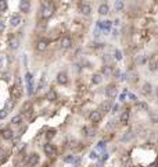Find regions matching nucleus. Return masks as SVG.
Listing matches in <instances>:
<instances>
[{
  "label": "nucleus",
  "mask_w": 158,
  "mask_h": 167,
  "mask_svg": "<svg viewBox=\"0 0 158 167\" xmlns=\"http://www.w3.org/2000/svg\"><path fill=\"white\" fill-rule=\"evenodd\" d=\"M6 10H7V1L6 0H0V11L3 13Z\"/></svg>",
  "instance_id": "nucleus-27"
},
{
  "label": "nucleus",
  "mask_w": 158,
  "mask_h": 167,
  "mask_svg": "<svg viewBox=\"0 0 158 167\" xmlns=\"http://www.w3.org/2000/svg\"><path fill=\"white\" fill-rule=\"evenodd\" d=\"M4 109L7 110V112H10L14 109V100L13 99H9V100H6V106H4Z\"/></svg>",
  "instance_id": "nucleus-22"
},
{
  "label": "nucleus",
  "mask_w": 158,
  "mask_h": 167,
  "mask_svg": "<svg viewBox=\"0 0 158 167\" xmlns=\"http://www.w3.org/2000/svg\"><path fill=\"white\" fill-rule=\"evenodd\" d=\"M115 10L116 11H122L124 10V3H122V0H116L115 1Z\"/></svg>",
  "instance_id": "nucleus-25"
},
{
  "label": "nucleus",
  "mask_w": 158,
  "mask_h": 167,
  "mask_svg": "<svg viewBox=\"0 0 158 167\" xmlns=\"http://www.w3.org/2000/svg\"><path fill=\"white\" fill-rule=\"evenodd\" d=\"M114 59H115L116 61H121V60H122V52H121L119 49H115V50H114Z\"/></svg>",
  "instance_id": "nucleus-24"
},
{
  "label": "nucleus",
  "mask_w": 158,
  "mask_h": 167,
  "mask_svg": "<svg viewBox=\"0 0 158 167\" xmlns=\"http://www.w3.org/2000/svg\"><path fill=\"white\" fill-rule=\"evenodd\" d=\"M90 159H93V160H97V159H99V155H97V152H95V150H93V152H90Z\"/></svg>",
  "instance_id": "nucleus-32"
},
{
  "label": "nucleus",
  "mask_w": 158,
  "mask_h": 167,
  "mask_svg": "<svg viewBox=\"0 0 158 167\" xmlns=\"http://www.w3.org/2000/svg\"><path fill=\"white\" fill-rule=\"evenodd\" d=\"M64 162H65V163H74V162H75V157L72 156V155H68V156L64 157Z\"/></svg>",
  "instance_id": "nucleus-28"
},
{
  "label": "nucleus",
  "mask_w": 158,
  "mask_h": 167,
  "mask_svg": "<svg viewBox=\"0 0 158 167\" xmlns=\"http://www.w3.org/2000/svg\"><path fill=\"white\" fill-rule=\"evenodd\" d=\"M53 136H54V131H49V132H47V139H52Z\"/></svg>",
  "instance_id": "nucleus-37"
},
{
  "label": "nucleus",
  "mask_w": 158,
  "mask_h": 167,
  "mask_svg": "<svg viewBox=\"0 0 158 167\" xmlns=\"http://www.w3.org/2000/svg\"><path fill=\"white\" fill-rule=\"evenodd\" d=\"M4 28H6V24H4V21L0 20V33L4 31Z\"/></svg>",
  "instance_id": "nucleus-33"
},
{
  "label": "nucleus",
  "mask_w": 158,
  "mask_h": 167,
  "mask_svg": "<svg viewBox=\"0 0 158 167\" xmlns=\"http://www.w3.org/2000/svg\"><path fill=\"white\" fill-rule=\"evenodd\" d=\"M116 94H118V91H116V86H115V85H110V86L105 89V95H107V98H110V99L115 98Z\"/></svg>",
  "instance_id": "nucleus-8"
},
{
  "label": "nucleus",
  "mask_w": 158,
  "mask_h": 167,
  "mask_svg": "<svg viewBox=\"0 0 158 167\" xmlns=\"http://www.w3.org/2000/svg\"><path fill=\"white\" fill-rule=\"evenodd\" d=\"M3 79H4L6 82H9V81H10V74H9V73L3 74Z\"/></svg>",
  "instance_id": "nucleus-34"
},
{
  "label": "nucleus",
  "mask_w": 158,
  "mask_h": 167,
  "mask_svg": "<svg viewBox=\"0 0 158 167\" xmlns=\"http://www.w3.org/2000/svg\"><path fill=\"white\" fill-rule=\"evenodd\" d=\"M46 99H47L49 102H56V99H57V94H56V91H54V89H50V91L46 94Z\"/></svg>",
  "instance_id": "nucleus-16"
},
{
  "label": "nucleus",
  "mask_w": 158,
  "mask_h": 167,
  "mask_svg": "<svg viewBox=\"0 0 158 167\" xmlns=\"http://www.w3.org/2000/svg\"><path fill=\"white\" fill-rule=\"evenodd\" d=\"M129 117H130V112H129V109H126V110L121 114V118H119L121 124H126L128 121H129Z\"/></svg>",
  "instance_id": "nucleus-14"
},
{
  "label": "nucleus",
  "mask_w": 158,
  "mask_h": 167,
  "mask_svg": "<svg viewBox=\"0 0 158 167\" xmlns=\"http://www.w3.org/2000/svg\"><path fill=\"white\" fill-rule=\"evenodd\" d=\"M155 94H157V98H158V86H157V89H155Z\"/></svg>",
  "instance_id": "nucleus-43"
},
{
  "label": "nucleus",
  "mask_w": 158,
  "mask_h": 167,
  "mask_svg": "<svg viewBox=\"0 0 158 167\" xmlns=\"http://www.w3.org/2000/svg\"><path fill=\"white\" fill-rule=\"evenodd\" d=\"M101 120H103L101 110H95V112H92V114H90V121H92V123H100Z\"/></svg>",
  "instance_id": "nucleus-4"
},
{
  "label": "nucleus",
  "mask_w": 158,
  "mask_h": 167,
  "mask_svg": "<svg viewBox=\"0 0 158 167\" xmlns=\"http://www.w3.org/2000/svg\"><path fill=\"white\" fill-rule=\"evenodd\" d=\"M148 70L150 71H157L158 70V56H151L148 60Z\"/></svg>",
  "instance_id": "nucleus-2"
},
{
  "label": "nucleus",
  "mask_w": 158,
  "mask_h": 167,
  "mask_svg": "<svg viewBox=\"0 0 158 167\" xmlns=\"http://www.w3.org/2000/svg\"><path fill=\"white\" fill-rule=\"evenodd\" d=\"M101 81H103V75L99 73L93 74V77H92V82L95 84V85H99V84H101Z\"/></svg>",
  "instance_id": "nucleus-21"
},
{
  "label": "nucleus",
  "mask_w": 158,
  "mask_h": 167,
  "mask_svg": "<svg viewBox=\"0 0 158 167\" xmlns=\"http://www.w3.org/2000/svg\"><path fill=\"white\" fill-rule=\"evenodd\" d=\"M60 45H61V49H69L72 46V39L69 36H64L63 39H61Z\"/></svg>",
  "instance_id": "nucleus-12"
},
{
  "label": "nucleus",
  "mask_w": 158,
  "mask_h": 167,
  "mask_svg": "<svg viewBox=\"0 0 158 167\" xmlns=\"http://www.w3.org/2000/svg\"><path fill=\"white\" fill-rule=\"evenodd\" d=\"M132 138H133V134L132 132H126L125 135L122 136V141H130Z\"/></svg>",
  "instance_id": "nucleus-30"
},
{
  "label": "nucleus",
  "mask_w": 158,
  "mask_h": 167,
  "mask_svg": "<svg viewBox=\"0 0 158 167\" xmlns=\"http://www.w3.org/2000/svg\"><path fill=\"white\" fill-rule=\"evenodd\" d=\"M57 82L61 84V85H65V84L68 82V75H67V73H64V71L58 73V75H57Z\"/></svg>",
  "instance_id": "nucleus-13"
},
{
  "label": "nucleus",
  "mask_w": 158,
  "mask_h": 167,
  "mask_svg": "<svg viewBox=\"0 0 158 167\" xmlns=\"http://www.w3.org/2000/svg\"><path fill=\"white\" fill-rule=\"evenodd\" d=\"M22 94V89L20 85H14L13 88H11V99L14 100V99H18Z\"/></svg>",
  "instance_id": "nucleus-6"
},
{
  "label": "nucleus",
  "mask_w": 158,
  "mask_h": 167,
  "mask_svg": "<svg viewBox=\"0 0 158 167\" xmlns=\"http://www.w3.org/2000/svg\"><path fill=\"white\" fill-rule=\"evenodd\" d=\"M21 22H22L21 15H18V14H13V15H11V18H10L11 27H18Z\"/></svg>",
  "instance_id": "nucleus-11"
},
{
  "label": "nucleus",
  "mask_w": 158,
  "mask_h": 167,
  "mask_svg": "<svg viewBox=\"0 0 158 167\" xmlns=\"http://www.w3.org/2000/svg\"><path fill=\"white\" fill-rule=\"evenodd\" d=\"M9 114V112L6 110V109H3V110H0V120H4L6 117Z\"/></svg>",
  "instance_id": "nucleus-31"
},
{
  "label": "nucleus",
  "mask_w": 158,
  "mask_h": 167,
  "mask_svg": "<svg viewBox=\"0 0 158 167\" xmlns=\"http://www.w3.org/2000/svg\"><path fill=\"white\" fill-rule=\"evenodd\" d=\"M104 74L105 75H110V74H111V67H108V65H107V67L104 68Z\"/></svg>",
  "instance_id": "nucleus-35"
},
{
  "label": "nucleus",
  "mask_w": 158,
  "mask_h": 167,
  "mask_svg": "<svg viewBox=\"0 0 158 167\" xmlns=\"http://www.w3.org/2000/svg\"><path fill=\"white\" fill-rule=\"evenodd\" d=\"M107 159H108V153H103V155H101V162H105V160H107Z\"/></svg>",
  "instance_id": "nucleus-38"
},
{
  "label": "nucleus",
  "mask_w": 158,
  "mask_h": 167,
  "mask_svg": "<svg viewBox=\"0 0 158 167\" xmlns=\"http://www.w3.org/2000/svg\"><path fill=\"white\" fill-rule=\"evenodd\" d=\"M81 13H82L83 15H90L92 7H90L89 4H82V6H81Z\"/></svg>",
  "instance_id": "nucleus-20"
},
{
  "label": "nucleus",
  "mask_w": 158,
  "mask_h": 167,
  "mask_svg": "<svg viewBox=\"0 0 158 167\" xmlns=\"http://www.w3.org/2000/svg\"><path fill=\"white\" fill-rule=\"evenodd\" d=\"M38 163H39V155H38V153H32V155H29V156H28V160H26V164H28V167L36 166Z\"/></svg>",
  "instance_id": "nucleus-3"
},
{
  "label": "nucleus",
  "mask_w": 158,
  "mask_h": 167,
  "mask_svg": "<svg viewBox=\"0 0 158 167\" xmlns=\"http://www.w3.org/2000/svg\"><path fill=\"white\" fill-rule=\"evenodd\" d=\"M54 14V6L52 3H44L42 7V11H40V15H42L43 20H49Z\"/></svg>",
  "instance_id": "nucleus-1"
},
{
  "label": "nucleus",
  "mask_w": 158,
  "mask_h": 167,
  "mask_svg": "<svg viewBox=\"0 0 158 167\" xmlns=\"http://www.w3.org/2000/svg\"><path fill=\"white\" fill-rule=\"evenodd\" d=\"M1 135H3V138H4V139H13V136H14V132L11 131L10 128H6V130H3Z\"/></svg>",
  "instance_id": "nucleus-19"
},
{
  "label": "nucleus",
  "mask_w": 158,
  "mask_h": 167,
  "mask_svg": "<svg viewBox=\"0 0 158 167\" xmlns=\"http://www.w3.org/2000/svg\"><path fill=\"white\" fill-rule=\"evenodd\" d=\"M47 47H49V41H46V39H40L36 43V50L38 52H44Z\"/></svg>",
  "instance_id": "nucleus-7"
},
{
  "label": "nucleus",
  "mask_w": 158,
  "mask_h": 167,
  "mask_svg": "<svg viewBox=\"0 0 158 167\" xmlns=\"http://www.w3.org/2000/svg\"><path fill=\"white\" fill-rule=\"evenodd\" d=\"M111 24H112V22H111V21H97V27H99V28H101V29H103V31H110V28H111Z\"/></svg>",
  "instance_id": "nucleus-10"
},
{
  "label": "nucleus",
  "mask_w": 158,
  "mask_h": 167,
  "mask_svg": "<svg viewBox=\"0 0 158 167\" xmlns=\"http://www.w3.org/2000/svg\"><path fill=\"white\" fill-rule=\"evenodd\" d=\"M25 81H26V84L33 82V78H32V74L31 73H26V74H25Z\"/></svg>",
  "instance_id": "nucleus-29"
},
{
  "label": "nucleus",
  "mask_w": 158,
  "mask_h": 167,
  "mask_svg": "<svg viewBox=\"0 0 158 167\" xmlns=\"http://www.w3.org/2000/svg\"><path fill=\"white\" fill-rule=\"evenodd\" d=\"M3 63H4V57L0 56V67H3Z\"/></svg>",
  "instance_id": "nucleus-42"
},
{
  "label": "nucleus",
  "mask_w": 158,
  "mask_h": 167,
  "mask_svg": "<svg viewBox=\"0 0 158 167\" xmlns=\"http://www.w3.org/2000/svg\"><path fill=\"white\" fill-rule=\"evenodd\" d=\"M11 123L14 125H20L22 123V116H15V117H13V118H11Z\"/></svg>",
  "instance_id": "nucleus-23"
},
{
  "label": "nucleus",
  "mask_w": 158,
  "mask_h": 167,
  "mask_svg": "<svg viewBox=\"0 0 158 167\" xmlns=\"http://www.w3.org/2000/svg\"><path fill=\"white\" fill-rule=\"evenodd\" d=\"M141 94L146 95V96L151 94V85H150V82H144L141 85Z\"/></svg>",
  "instance_id": "nucleus-17"
},
{
  "label": "nucleus",
  "mask_w": 158,
  "mask_h": 167,
  "mask_svg": "<svg viewBox=\"0 0 158 167\" xmlns=\"http://www.w3.org/2000/svg\"><path fill=\"white\" fill-rule=\"evenodd\" d=\"M9 45H10V49L15 50V49H18V46H20V39H18V38H11Z\"/></svg>",
  "instance_id": "nucleus-18"
},
{
  "label": "nucleus",
  "mask_w": 158,
  "mask_h": 167,
  "mask_svg": "<svg viewBox=\"0 0 158 167\" xmlns=\"http://www.w3.org/2000/svg\"><path fill=\"white\" fill-rule=\"evenodd\" d=\"M43 150H44V153L47 156H56V153H57L54 145H52V144H46V145L43 146Z\"/></svg>",
  "instance_id": "nucleus-5"
},
{
  "label": "nucleus",
  "mask_w": 158,
  "mask_h": 167,
  "mask_svg": "<svg viewBox=\"0 0 158 167\" xmlns=\"http://www.w3.org/2000/svg\"><path fill=\"white\" fill-rule=\"evenodd\" d=\"M128 98H129V99H132V100H136V96H135V95H132V94H128Z\"/></svg>",
  "instance_id": "nucleus-40"
},
{
  "label": "nucleus",
  "mask_w": 158,
  "mask_h": 167,
  "mask_svg": "<svg viewBox=\"0 0 158 167\" xmlns=\"http://www.w3.org/2000/svg\"><path fill=\"white\" fill-rule=\"evenodd\" d=\"M119 109V104H115L114 107H112V113H116V110Z\"/></svg>",
  "instance_id": "nucleus-41"
},
{
  "label": "nucleus",
  "mask_w": 158,
  "mask_h": 167,
  "mask_svg": "<svg viewBox=\"0 0 158 167\" xmlns=\"http://www.w3.org/2000/svg\"><path fill=\"white\" fill-rule=\"evenodd\" d=\"M104 148V142L101 141V142H99V145H97V149H103Z\"/></svg>",
  "instance_id": "nucleus-39"
},
{
  "label": "nucleus",
  "mask_w": 158,
  "mask_h": 167,
  "mask_svg": "<svg viewBox=\"0 0 158 167\" xmlns=\"http://www.w3.org/2000/svg\"><path fill=\"white\" fill-rule=\"evenodd\" d=\"M108 11H110L108 4H105V3L100 4V7H99V14H100V15H107V14H108Z\"/></svg>",
  "instance_id": "nucleus-15"
},
{
  "label": "nucleus",
  "mask_w": 158,
  "mask_h": 167,
  "mask_svg": "<svg viewBox=\"0 0 158 167\" xmlns=\"http://www.w3.org/2000/svg\"><path fill=\"white\" fill-rule=\"evenodd\" d=\"M20 10L22 11V13H29V10H31V3H29V0H21L20 1Z\"/></svg>",
  "instance_id": "nucleus-9"
},
{
  "label": "nucleus",
  "mask_w": 158,
  "mask_h": 167,
  "mask_svg": "<svg viewBox=\"0 0 158 167\" xmlns=\"http://www.w3.org/2000/svg\"><path fill=\"white\" fill-rule=\"evenodd\" d=\"M101 109L105 110V112H108V110H110V103H104L103 106H101Z\"/></svg>",
  "instance_id": "nucleus-36"
},
{
  "label": "nucleus",
  "mask_w": 158,
  "mask_h": 167,
  "mask_svg": "<svg viewBox=\"0 0 158 167\" xmlns=\"http://www.w3.org/2000/svg\"><path fill=\"white\" fill-rule=\"evenodd\" d=\"M85 132H86V135L87 136H93L95 135V130H93L92 127H85Z\"/></svg>",
  "instance_id": "nucleus-26"
}]
</instances>
